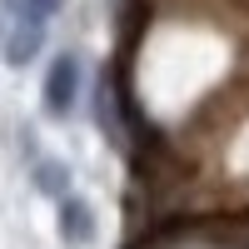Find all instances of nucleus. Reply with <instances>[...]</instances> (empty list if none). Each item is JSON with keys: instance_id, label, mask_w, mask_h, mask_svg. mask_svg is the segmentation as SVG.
Here are the masks:
<instances>
[{"instance_id": "f257e3e1", "label": "nucleus", "mask_w": 249, "mask_h": 249, "mask_svg": "<svg viewBox=\"0 0 249 249\" xmlns=\"http://www.w3.org/2000/svg\"><path fill=\"white\" fill-rule=\"evenodd\" d=\"M75 90H80V65H75V55H60L50 75H45V110L60 120V115H70L75 105Z\"/></svg>"}, {"instance_id": "f03ea898", "label": "nucleus", "mask_w": 249, "mask_h": 249, "mask_svg": "<svg viewBox=\"0 0 249 249\" xmlns=\"http://www.w3.org/2000/svg\"><path fill=\"white\" fill-rule=\"evenodd\" d=\"M60 234H65L70 244H90L95 239V214H90L85 199H75V195L60 199Z\"/></svg>"}, {"instance_id": "7ed1b4c3", "label": "nucleus", "mask_w": 249, "mask_h": 249, "mask_svg": "<svg viewBox=\"0 0 249 249\" xmlns=\"http://www.w3.org/2000/svg\"><path fill=\"white\" fill-rule=\"evenodd\" d=\"M40 40H45V20H25V15H20V30H15V40H10V45H5L10 65H25V60L40 50Z\"/></svg>"}, {"instance_id": "20e7f679", "label": "nucleus", "mask_w": 249, "mask_h": 249, "mask_svg": "<svg viewBox=\"0 0 249 249\" xmlns=\"http://www.w3.org/2000/svg\"><path fill=\"white\" fill-rule=\"evenodd\" d=\"M35 184H40L45 195H60V199H65V184H70V175H65V164L40 160V164H35Z\"/></svg>"}, {"instance_id": "39448f33", "label": "nucleus", "mask_w": 249, "mask_h": 249, "mask_svg": "<svg viewBox=\"0 0 249 249\" xmlns=\"http://www.w3.org/2000/svg\"><path fill=\"white\" fill-rule=\"evenodd\" d=\"M10 5L25 15V20H45V15H55L60 5H65V0H10Z\"/></svg>"}, {"instance_id": "423d86ee", "label": "nucleus", "mask_w": 249, "mask_h": 249, "mask_svg": "<svg viewBox=\"0 0 249 249\" xmlns=\"http://www.w3.org/2000/svg\"><path fill=\"white\" fill-rule=\"evenodd\" d=\"M0 40H5V25H0Z\"/></svg>"}]
</instances>
